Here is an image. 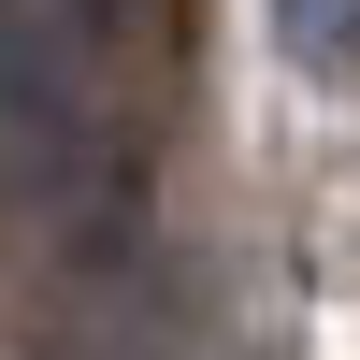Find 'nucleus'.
<instances>
[{
    "label": "nucleus",
    "instance_id": "obj_1",
    "mask_svg": "<svg viewBox=\"0 0 360 360\" xmlns=\"http://www.w3.org/2000/svg\"><path fill=\"white\" fill-rule=\"evenodd\" d=\"M101 58L72 44L58 0H0V202H72L101 188Z\"/></svg>",
    "mask_w": 360,
    "mask_h": 360
},
{
    "label": "nucleus",
    "instance_id": "obj_2",
    "mask_svg": "<svg viewBox=\"0 0 360 360\" xmlns=\"http://www.w3.org/2000/svg\"><path fill=\"white\" fill-rule=\"evenodd\" d=\"M274 44L303 72H332V58H360V0H274Z\"/></svg>",
    "mask_w": 360,
    "mask_h": 360
}]
</instances>
